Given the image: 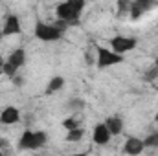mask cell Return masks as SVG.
Returning a JSON list of instances; mask_svg holds the SVG:
<instances>
[{
	"label": "cell",
	"mask_w": 158,
	"mask_h": 156,
	"mask_svg": "<svg viewBox=\"0 0 158 156\" xmlns=\"http://www.w3.org/2000/svg\"><path fill=\"white\" fill-rule=\"evenodd\" d=\"M20 121V110L13 105H7L0 110V125H17Z\"/></svg>",
	"instance_id": "9c48e42d"
},
{
	"label": "cell",
	"mask_w": 158,
	"mask_h": 156,
	"mask_svg": "<svg viewBox=\"0 0 158 156\" xmlns=\"http://www.w3.org/2000/svg\"><path fill=\"white\" fill-rule=\"evenodd\" d=\"M86 0H64L55 7V15L59 20H64L68 26H76L85 11Z\"/></svg>",
	"instance_id": "6da1fadb"
},
{
	"label": "cell",
	"mask_w": 158,
	"mask_h": 156,
	"mask_svg": "<svg viewBox=\"0 0 158 156\" xmlns=\"http://www.w3.org/2000/svg\"><path fill=\"white\" fill-rule=\"evenodd\" d=\"M2 39H4V33H2V28H0V42H2Z\"/></svg>",
	"instance_id": "603a6c76"
},
{
	"label": "cell",
	"mask_w": 158,
	"mask_h": 156,
	"mask_svg": "<svg viewBox=\"0 0 158 156\" xmlns=\"http://www.w3.org/2000/svg\"><path fill=\"white\" fill-rule=\"evenodd\" d=\"M94 51H96V48H88V50L85 51L86 64H90V66H92V64H96V53H94Z\"/></svg>",
	"instance_id": "ffe728a7"
},
{
	"label": "cell",
	"mask_w": 158,
	"mask_h": 156,
	"mask_svg": "<svg viewBox=\"0 0 158 156\" xmlns=\"http://www.w3.org/2000/svg\"><path fill=\"white\" fill-rule=\"evenodd\" d=\"M109 44H110V50H114L116 53L125 55V53L136 50L138 39L136 37H127V35H116V37H112V39L109 40Z\"/></svg>",
	"instance_id": "5b68a950"
},
{
	"label": "cell",
	"mask_w": 158,
	"mask_h": 156,
	"mask_svg": "<svg viewBox=\"0 0 158 156\" xmlns=\"http://www.w3.org/2000/svg\"><path fill=\"white\" fill-rule=\"evenodd\" d=\"M7 61L13 64V66H17L19 70L26 64V50L24 48H15L9 55H7Z\"/></svg>",
	"instance_id": "7c38bea8"
},
{
	"label": "cell",
	"mask_w": 158,
	"mask_h": 156,
	"mask_svg": "<svg viewBox=\"0 0 158 156\" xmlns=\"http://www.w3.org/2000/svg\"><path fill=\"white\" fill-rule=\"evenodd\" d=\"M94 48H96V68L98 70L112 68L125 61V57L121 53H116L114 50H109L105 46H94Z\"/></svg>",
	"instance_id": "277c9868"
},
{
	"label": "cell",
	"mask_w": 158,
	"mask_h": 156,
	"mask_svg": "<svg viewBox=\"0 0 158 156\" xmlns=\"http://www.w3.org/2000/svg\"><path fill=\"white\" fill-rule=\"evenodd\" d=\"M112 138H114V136L110 134V130H109V127L105 125V121H99V123L94 125V130H92V142H94L96 145H99V147L109 145V142H110Z\"/></svg>",
	"instance_id": "8992f818"
},
{
	"label": "cell",
	"mask_w": 158,
	"mask_h": 156,
	"mask_svg": "<svg viewBox=\"0 0 158 156\" xmlns=\"http://www.w3.org/2000/svg\"><path fill=\"white\" fill-rule=\"evenodd\" d=\"M155 123H158V110H156V114H155Z\"/></svg>",
	"instance_id": "cb8c5ba5"
},
{
	"label": "cell",
	"mask_w": 158,
	"mask_h": 156,
	"mask_svg": "<svg viewBox=\"0 0 158 156\" xmlns=\"http://www.w3.org/2000/svg\"><path fill=\"white\" fill-rule=\"evenodd\" d=\"M156 6V0H131V9H129V17L132 20H138L143 13H147L149 9H153Z\"/></svg>",
	"instance_id": "52a82bcc"
},
{
	"label": "cell",
	"mask_w": 158,
	"mask_h": 156,
	"mask_svg": "<svg viewBox=\"0 0 158 156\" xmlns=\"http://www.w3.org/2000/svg\"><path fill=\"white\" fill-rule=\"evenodd\" d=\"M83 136H85V129H83V127H76V129L66 130V142H70V143H77V142H81Z\"/></svg>",
	"instance_id": "5bb4252c"
},
{
	"label": "cell",
	"mask_w": 158,
	"mask_h": 156,
	"mask_svg": "<svg viewBox=\"0 0 158 156\" xmlns=\"http://www.w3.org/2000/svg\"><path fill=\"white\" fill-rule=\"evenodd\" d=\"M155 64H158V57H156V59H155Z\"/></svg>",
	"instance_id": "d4e9b609"
},
{
	"label": "cell",
	"mask_w": 158,
	"mask_h": 156,
	"mask_svg": "<svg viewBox=\"0 0 158 156\" xmlns=\"http://www.w3.org/2000/svg\"><path fill=\"white\" fill-rule=\"evenodd\" d=\"M2 33H4V37L20 35V33H22L20 18H19L15 13H11V15H7V17H6V20H4V26H2Z\"/></svg>",
	"instance_id": "ba28073f"
},
{
	"label": "cell",
	"mask_w": 158,
	"mask_h": 156,
	"mask_svg": "<svg viewBox=\"0 0 158 156\" xmlns=\"http://www.w3.org/2000/svg\"><path fill=\"white\" fill-rule=\"evenodd\" d=\"M143 151H145V143H143L142 138L131 136V138H127V142L123 143V154L138 156V154H142Z\"/></svg>",
	"instance_id": "30bf717a"
},
{
	"label": "cell",
	"mask_w": 158,
	"mask_h": 156,
	"mask_svg": "<svg viewBox=\"0 0 158 156\" xmlns=\"http://www.w3.org/2000/svg\"><path fill=\"white\" fill-rule=\"evenodd\" d=\"M143 143H145V149H158V130L149 132L143 138Z\"/></svg>",
	"instance_id": "9a60e30c"
},
{
	"label": "cell",
	"mask_w": 158,
	"mask_h": 156,
	"mask_svg": "<svg viewBox=\"0 0 158 156\" xmlns=\"http://www.w3.org/2000/svg\"><path fill=\"white\" fill-rule=\"evenodd\" d=\"M105 125L109 127V130H110V134L112 136H119L121 132H123V117L118 116V114H114V116H109L105 117Z\"/></svg>",
	"instance_id": "8fae6325"
},
{
	"label": "cell",
	"mask_w": 158,
	"mask_h": 156,
	"mask_svg": "<svg viewBox=\"0 0 158 156\" xmlns=\"http://www.w3.org/2000/svg\"><path fill=\"white\" fill-rule=\"evenodd\" d=\"M68 30V24L64 20H59L53 22V24H48V22H37L35 24V39H39L40 42H57L61 40L63 33Z\"/></svg>",
	"instance_id": "7a4b0ae2"
},
{
	"label": "cell",
	"mask_w": 158,
	"mask_h": 156,
	"mask_svg": "<svg viewBox=\"0 0 158 156\" xmlns=\"http://www.w3.org/2000/svg\"><path fill=\"white\" fill-rule=\"evenodd\" d=\"M2 74H4L6 77L13 79L17 74H19V68H17V66H13L9 61H6V63H2Z\"/></svg>",
	"instance_id": "e0dca14e"
},
{
	"label": "cell",
	"mask_w": 158,
	"mask_h": 156,
	"mask_svg": "<svg viewBox=\"0 0 158 156\" xmlns=\"http://www.w3.org/2000/svg\"><path fill=\"white\" fill-rule=\"evenodd\" d=\"M64 83H66V79L63 77V76H53L48 81V84H46V94H55V92L63 90Z\"/></svg>",
	"instance_id": "4fadbf2b"
},
{
	"label": "cell",
	"mask_w": 158,
	"mask_h": 156,
	"mask_svg": "<svg viewBox=\"0 0 158 156\" xmlns=\"http://www.w3.org/2000/svg\"><path fill=\"white\" fill-rule=\"evenodd\" d=\"M6 145H7V140H6V138H0V149L6 147Z\"/></svg>",
	"instance_id": "7402d4cb"
},
{
	"label": "cell",
	"mask_w": 158,
	"mask_h": 156,
	"mask_svg": "<svg viewBox=\"0 0 158 156\" xmlns=\"http://www.w3.org/2000/svg\"><path fill=\"white\" fill-rule=\"evenodd\" d=\"M68 109H70L72 112H79V110H83V109H85V101H83V99H79V97H74V99H70V101H68Z\"/></svg>",
	"instance_id": "ac0fdd59"
},
{
	"label": "cell",
	"mask_w": 158,
	"mask_h": 156,
	"mask_svg": "<svg viewBox=\"0 0 158 156\" xmlns=\"http://www.w3.org/2000/svg\"><path fill=\"white\" fill-rule=\"evenodd\" d=\"M48 142V134L44 130H31V129H26L19 142H17V147L19 151H37L40 147H44Z\"/></svg>",
	"instance_id": "3957f363"
},
{
	"label": "cell",
	"mask_w": 158,
	"mask_h": 156,
	"mask_svg": "<svg viewBox=\"0 0 158 156\" xmlns=\"http://www.w3.org/2000/svg\"><path fill=\"white\" fill-rule=\"evenodd\" d=\"M63 127L66 129V130H70V129H76V127H81L79 125V119L76 116H72V117H66L64 121H63Z\"/></svg>",
	"instance_id": "d6986e66"
},
{
	"label": "cell",
	"mask_w": 158,
	"mask_h": 156,
	"mask_svg": "<svg viewBox=\"0 0 158 156\" xmlns=\"http://www.w3.org/2000/svg\"><path fill=\"white\" fill-rule=\"evenodd\" d=\"M11 81H13V84H15V86H22V84H24V77H22V76H19V74L11 79Z\"/></svg>",
	"instance_id": "44dd1931"
},
{
	"label": "cell",
	"mask_w": 158,
	"mask_h": 156,
	"mask_svg": "<svg viewBox=\"0 0 158 156\" xmlns=\"http://www.w3.org/2000/svg\"><path fill=\"white\" fill-rule=\"evenodd\" d=\"M158 79V64H153V66H147L145 72H143V81L145 83H153Z\"/></svg>",
	"instance_id": "2e32d148"
}]
</instances>
